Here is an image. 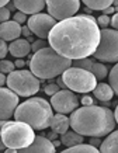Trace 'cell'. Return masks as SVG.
Segmentation results:
<instances>
[{
  "label": "cell",
  "instance_id": "f1b7e54d",
  "mask_svg": "<svg viewBox=\"0 0 118 153\" xmlns=\"http://www.w3.org/2000/svg\"><path fill=\"white\" fill-rule=\"evenodd\" d=\"M47 42L44 41V39H41V38H39V39H38V41H35L33 44V45H31V47H33V51H34V53H35V52H38V51H41V49H44V48H47Z\"/></svg>",
  "mask_w": 118,
  "mask_h": 153
},
{
  "label": "cell",
  "instance_id": "e575fe53",
  "mask_svg": "<svg viewBox=\"0 0 118 153\" xmlns=\"http://www.w3.org/2000/svg\"><path fill=\"white\" fill-rule=\"evenodd\" d=\"M111 25H113L114 30H118V13H115L111 19Z\"/></svg>",
  "mask_w": 118,
  "mask_h": 153
},
{
  "label": "cell",
  "instance_id": "277c9868",
  "mask_svg": "<svg viewBox=\"0 0 118 153\" xmlns=\"http://www.w3.org/2000/svg\"><path fill=\"white\" fill-rule=\"evenodd\" d=\"M52 108L53 107L48 101H45L44 98L34 97L17 107L14 112V118L17 121H23V122L30 124L34 129L41 131L51 126L52 118H53Z\"/></svg>",
  "mask_w": 118,
  "mask_h": 153
},
{
  "label": "cell",
  "instance_id": "4dcf8cb0",
  "mask_svg": "<svg viewBox=\"0 0 118 153\" xmlns=\"http://www.w3.org/2000/svg\"><path fill=\"white\" fill-rule=\"evenodd\" d=\"M7 52H10L9 47H7V44H6L4 39H1V41H0V56L4 58V56L7 55Z\"/></svg>",
  "mask_w": 118,
  "mask_h": 153
},
{
  "label": "cell",
  "instance_id": "52a82bcc",
  "mask_svg": "<svg viewBox=\"0 0 118 153\" xmlns=\"http://www.w3.org/2000/svg\"><path fill=\"white\" fill-rule=\"evenodd\" d=\"M62 79L66 83L68 88L75 93H90L97 86V77L91 70H86L82 68H69L62 73Z\"/></svg>",
  "mask_w": 118,
  "mask_h": 153
},
{
  "label": "cell",
  "instance_id": "ab89813d",
  "mask_svg": "<svg viewBox=\"0 0 118 153\" xmlns=\"http://www.w3.org/2000/svg\"><path fill=\"white\" fill-rule=\"evenodd\" d=\"M56 136H58V134L55 132V131H52V132H49V134H48V138H49L51 140H53L55 138H56Z\"/></svg>",
  "mask_w": 118,
  "mask_h": 153
},
{
  "label": "cell",
  "instance_id": "bcb514c9",
  "mask_svg": "<svg viewBox=\"0 0 118 153\" xmlns=\"http://www.w3.org/2000/svg\"><path fill=\"white\" fill-rule=\"evenodd\" d=\"M91 11H93V9H90V7H87V6H86V9H85V13H91Z\"/></svg>",
  "mask_w": 118,
  "mask_h": 153
},
{
  "label": "cell",
  "instance_id": "603a6c76",
  "mask_svg": "<svg viewBox=\"0 0 118 153\" xmlns=\"http://www.w3.org/2000/svg\"><path fill=\"white\" fill-rule=\"evenodd\" d=\"M91 72L94 74L97 80L104 79L107 74H108V70H107V66H104L103 63H99V62H94V65L91 68Z\"/></svg>",
  "mask_w": 118,
  "mask_h": 153
},
{
  "label": "cell",
  "instance_id": "b9f144b4",
  "mask_svg": "<svg viewBox=\"0 0 118 153\" xmlns=\"http://www.w3.org/2000/svg\"><path fill=\"white\" fill-rule=\"evenodd\" d=\"M7 9H9V10H14V9H17V7H16V4H14V1H13V3H9V4H7Z\"/></svg>",
  "mask_w": 118,
  "mask_h": 153
},
{
  "label": "cell",
  "instance_id": "cb8c5ba5",
  "mask_svg": "<svg viewBox=\"0 0 118 153\" xmlns=\"http://www.w3.org/2000/svg\"><path fill=\"white\" fill-rule=\"evenodd\" d=\"M110 84H111V87H113L114 93L118 96V62L115 63V66H114L113 69H111V72H110Z\"/></svg>",
  "mask_w": 118,
  "mask_h": 153
},
{
  "label": "cell",
  "instance_id": "7bdbcfd3",
  "mask_svg": "<svg viewBox=\"0 0 118 153\" xmlns=\"http://www.w3.org/2000/svg\"><path fill=\"white\" fill-rule=\"evenodd\" d=\"M10 3V0H0V4H1V7L3 6H7Z\"/></svg>",
  "mask_w": 118,
  "mask_h": 153
},
{
  "label": "cell",
  "instance_id": "f546056e",
  "mask_svg": "<svg viewBox=\"0 0 118 153\" xmlns=\"http://www.w3.org/2000/svg\"><path fill=\"white\" fill-rule=\"evenodd\" d=\"M9 19H10V10L6 6H3L0 9V21L4 23V21H9Z\"/></svg>",
  "mask_w": 118,
  "mask_h": 153
},
{
  "label": "cell",
  "instance_id": "f6af8a7d",
  "mask_svg": "<svg viewBox=\"0 0 118 153\" xmlns=\"http://www.w3.org/2000/svg\"><path fill=\"white\" fill-rule=\"evenodd\" d=\"M52 142H53V145H55V148H56V146H59V145L62 143V140H52Z\"/></svg>",
  "mask_w": 118,
  "mask_h": 153
},
{
  "label": "cell",
  "instance_id": "836d02e7",
  "mask_svg": "<svg viewBox=\"0 0 118 153\" xmlns=\"http://www.w3.org/2000/svg\"><path fill=\"white\" fill-rule=\"evenodd\" d=\"M90 143L93 145V146H100L103 142L100 139V136H90Z\"/></svg>",
  "mask_w": 118,
  "mask_h": 153
},
{
  "label": "cell",
  "instance_id": "5bb4252c",
  "mask_svg": "<svg viewBox=\"0 0 118 153\" xmlns=\"http://www.w3.org/2000/svg\"><path fill=\"white\" fill-rule=\"evenodd\" d=\"M23 34V28L17 21H4L0 25V37L4 41H16Z\"/></svg>",
  "mask_w": 118,
  "mask_h": 153
},
{
  "label": "cell",
  "instance_id": "5b68a950",
  "mask_svg": "<svg viewBox=\"0 0 118 153\" xmlns=\"http://www.w3.org/2000/svg\"><path fill=\"white\" fill-rule=\"evenodd\" d=\"M0 124H1V142L7 148L21 150L30 146L35 139L34 128L27 122L17 120L7 122L0 120Z\"/></svg>",
  "mask_w": 118,
  "mask_h": 153
},
{
  "label": "cell",
  "instance_id": "83f0119b",
  "mask_svg": "<svg viewBox=\"0 0 118 153\" xmlns=\"http://www.w3.org/2000/svg\"><path fill=\"white\" fill-rule=\"evenodd\" d=\"M61 88H59V86L55 83H49L47 84L45 87H44V91H45V94H49V96H53L55 93H58Z\"/></svg>",
  "mask_w": 118,
  "mask_h": 153
},
{
  "label": "cell",
  "instance_id": "30bf717a",
  "mask_svg": "<svg viewBox=\"0 0 118 153\" xmlns=\"http://www.w3.org/2000/svg\"><path fill=\"white\" fill-rule=\"evenodd\" d=\"M55 25H56V19L52 17L51 14L38 13L33 14L28 19V27L31 28L34 35H37L41 39H47Z\"/></svg>",
  "mask_w": 118,
  "mask_h": 153
},
{
  "label": "cell",
  "instance_id": "2e32d148",
  "mask_svg": "<svg viewBox=\"0 0 118 153\" xmlns=\"http://www.w3.org/2000/svg\"><path fill=\"white\" fill-rule=\"evenodd\" d=\"M31 49H33V47L30 45V42L27 39H23V38L11 41V44L9 45L10 53L13 56H16V58H24V56H27Z\"/></svg>",
  "mask_w": 118,
  "mask_h": 153
},
{
  "label": "cell",
  "instance_id": "ffe728a7",
  "mask_svg": "<svg viewBox=\"0 0 118 153\" xmlns=\"http://www.w3.org/2000/svg\"><path fill=\"white\" fill-rule=\"evenodd\" d=\"M83 135H80L79 132H76V131H68L65 134L61 135V140L62 143L65 145V146H75V145H79L83 142Z\"/></svg>",
  "mask_w": 118,
  "mask_h": 153
},
{
  "label": "cell",
  "instance_id": "d590c367",
  "mask_svg": "<svg viewBox=\"0 0 118 153\" xmlns=\"http://www.w3.org/2000/svg\"><path fill=\"white\" fill-rule=\"evenodd\" d=\"M33 34V31H31V28L27 25V27H23V35L24 37H27V38H30V35Z\"/></svg>",
  "mask_w": 118,
  "mask_h": 153
},
{
  "label": "cell",
  "instance_id": "d6986e66",
  "mask_svg": "<svg viewBox=\"0 0 118 153\" xmlns=\"http://www.w3.org/2000/svg\"><path fill=\"white\" fill-rule=\"evenodd\" d=\"M93 94H94V97L100 101H110L114 93L113 87H111V84H105V83H99L96 86V88L93 90Z\"/></svg>",
  "mask_w": 118,
  "mask_h": 153
},
{
  "label": "cell",
  "instance_id": "484cf974",
  "mask_svg": "<svg viewBox=\"0 0 118 153\" xmlns=\"http://www.w3.org/2000/svg\"><path fill=\"white\" fill-rule=\"evenodd\" d=\"M14 69H16V63H13L11 60L3 59L0 62V70H1V73H11V72H14Z\"/></svg>",
  "mask_w": 118,
  "mask_h": 153
},
{
  "label": "cell",
  "instance_id": "8992f818",
  "mask_svg": "<svg viewBox=\"0 0 118 153\" xmlns=\"http://www.w3.org/2000/svg\"><path fill=\"white\" fill-rule=\"evenodd\" d=\"M41 80L31 70H14L7 76V86L21 97H30L39 91Z\"/></svg>",
  "mask_w": 118,
  "mask_h": 153
},
{
  "label": "cell",
  "instance_id": "ac0fdd59",
  "mask_svg": "<svg viewBox=\"0 0 118 153\" xmlns=\"http://www.w3.org/2000/svg\"><path fill=\"white\" fill-rule=\"evenodd\" d=\"M100 152L103 153H118V131H113L100 145Z\"/></svg>",
  "mask_w": 118,
  "mask_h": 153
},
{
  "label": "cell",
  "instance_id": "ba28073f",
  "mask_svg": "<svg viewBox=\"0 0 118 153\" xmlns=\"http://www.w3.org/2000/svg\"><path fill=\"white\" fill-rule=\"evenodd\" d=\"M97 60L101 62H118V30L103 28L101 38L96 52L93 53Z\"/></svg>",
  "mask_w": 118,
  "mask_h": 153
},
{
  "label": "cell",
  "instance_id": "44dd1931",
  "mask_svg": "<svg viewBox=\"0 0 118 153\" xmlns=\"http://www.w3.org/2000/svg\"><path fill=\"white\" fill-rule=\"evenodd\" d=\"M100 152L99 149L93 146L91 143L86 145V143H79V145H75V146H71V148H68L63 150V153H97Z\"/></svg>",
  "mask_w": 118,
  "mask_h": 153
},
{
  "label": "cell",
  "instance_id": "1f68e13d",
  "mask_svg": "<svg viewBox=\"0 0 118 153\" xmlns=\"http://www.w3.org/2000/svg\"><path fill=\"white\" fill-rule=\"evenodd\" d=\"M14 21H17V23H25L27 21V17H25V13H23V11H19V13L14 14Z\"/></svg>",
  "mask_w": 118,
  "mask_h": 153
},
{
  "label": "cell",
  "instance_id": "d4e9b609",
  "mask_svg": "<svg viewBox=\"0 0 118 153\" xmlns=\"http://www.w3.org/2000/svg\"><path fill=\"white\" fill-rule=\"evenodd\" d=\"M73 65H75V68H82V69H86V70H91L94 62L90 59V58H83V59H75L73 60Z\"/></svg>",
  "mask_w": 118,
  "mask_h": 153
},
{
  "label": "cell",
  "instance_id": "4fadbf2b",
  "mask_svg": "<svg viewBox=\"0 0 118 153\" xmlns=\"http://www.w3.org/2000/svg\"><path fill=\"white\" fill-rule=\"evenodd\" d=\"M20 152L24 153H53L55 152V145L48 136H35L34 142L27 148L21 149Z\"/></svg>",
  "mask_w": 118,
  "mask_h": 153
},
{
  "label": "cell",
  "instance_id": "9c48e42d",
  "mask_svg": "<svg viewBox=\"0 0 118 153\" xmlns=\"http://www.w3.org/2000/svg\"><path fill=\"white\" fill-rule=\"evenodd\" d=\"M48 11L56 20L73 17L80 7V0H47Z\"/></svg>",
  "mask_w": 118,
  "mask_h": 153
},
{
  "label": "cell",
  "instance_id": "7dc6e473",
  "mask_svg": "<svg viewBox=\"0 0 118 153\" xmlns=\"http://www.w3.org/2000/svg\"><path fill=\"white\" fill-rule=\"evenodd\" d=\"M113 4H114V7H117V6H118V0H114Z\"/></svg>",
  "mask_w": 118,
  "mask_h": 153
},
{
  "label": "cell",
  "instance_id": "7a4b0ae2",
  "mask_svg": "<svg viewBox=\"0 0 118 153\" xmlns=\"http://www.w3.org/2000/svg\"><path fill=\"white\" fill-rule=\"evenodd\" d=\"M117 124L114 112L108 107L85 105L71 114L72 129L83 136H105L114 131Z\"/></svg>",
  "mask_w": 118,
  "mask_h": 153
},
{
  "label": "cell",
  "instance_id": "d6a6232c",
  "mask_svg": "<svg viewBox=\"0 0 118 153\" xmlns=\"http://www.w3.org/2000/svg\"><path fill=\"white\" fill-rule=\"evenodd\" d=\"M80 102L83 104V105H93V102H94V100L90 97V96H83V98L80 100Z\"/></svg>",
  "mask_w": 118,
  "mask_h": 153
},
{
  "label": "cell",
  "instance_id": "f35d334b",
  "mask_svg": "<svg viewBox=\"0 0 118 153\" xmlns=\"http://www.w3.org/2000/svg\"><path fill=\"white\" fill-rule=\"evenodd\" d=\"M24 65H25V62H24L21 58H17V60H16V68H23Z\"/></svg>",
  "mask_w": 118,
  "mask_h": 153
},
{
  "label": "cell",
  "instance_id": "74e56055",
  "mask_svg": "<svg viewBox=\"0 0 118 153\" xmlns=\"http://www.w3.org/2000/svg\"><path fill=\"white\" fill-rule=\"evenodd\" d=\"M101 11H103V14H107V16H110V14H113L114 11H115V7H114V6H110V7L101 10Z\"/></svg>",
  "mask_w": 118,
  "mask_h": 153
},
{
  "label": "cell",
  "instance_id": "7c38bea8",
  "mask_svg": "<svg viewBox=\"0 0 118 153\" xmlns=\"http://www.w3.org/2000/svg\"><path fill=\"white\" fill-rule=\"evenodd\" d=\"M19 107V94L11 88H0V120H9Z\"/></svg>",
  "mask_w": 118,
  "mask_h": 153
},
{
  "label": "cell",
  "instance_id": "9a60e30c",
  "mask_svg": "<svg viewBox=\"0 0 118 153\" xmlns=\"http://www.w3.org/2000/svg\"><path fill=\"white\" fill-rule=\"evenodd\" d=\"M19 11L25 14H38L45 7L47 0H13Z\"/></svg>",
  "mask_w": 118,
  "mask_h": 153
},
{
  "label": "cell",
  "instance_id": "6da1fadb",
  "mask_svg": "<svg viewBox=\"0 0 118 153\" xmlns=\"http://www.w3.org/2000/svg\"><path fill=\"white\" fill-rule=\"evenodd\" d=\"M101 38L97 19L86 14L73 16L52 28L48 41L58 53L75 60L93 55Z\"/></svg>",
  "mask_w": 118,
  "mask_h": 153
},
{
  "label": "cell",
  "instance_id": "7402d4cb",
  "mask_svg": "<svg viewBox=\"0 0 118 153\" xmlns=\"http://www.w3.org/2000/svg\"><path fill=\"white\" fill-rule=\"evenodd\" d=\"M83 3L93 10H104L113 6L114 0H83Z\"/></svg>",
  "mask_w": 118,
  "mask_h": 153
},
{
  "label": "cell",
  "instance_id": "e0dca14e",
  "mask_svg": "<svg viewBox=\"0 0 118 153\" xmlns=\"http://www.w3.org/2000/svg\"><path fill=\"white\" fill-rule=\"evenodd\" d=\"M69 126H71V118L65 117V114L58 112L56 115H53L52 122H51V129L52 131H55L56 134L62 135V134H65V132H68Z\"/></svg>",
  "mask_w": 118,
  "mask_h": 153
},
{
  "label": "cell",
  "instance_id": "ee69618b",
  "mask_svg": "<svg viewBox=\"0 0 118 153\" xmlns=\"http://www.w3.org/2000/svg\"><path fill=\"white\" fill-rule=\"evenodd\" d=\"M114 115H115V121H117V124H118V105L115 107V111H114Z\"/></svg>",
  "mask_w": 118,
  "mask_h": 153
},
{
  "label": "cell",
  "instance_id": "60d3db41",
  "mask_svg": "<svg viewBox=\"0 0 118 153\" xmlns=\"http://www.w3.org/2000/svg\"><path fill=\"white\" fill-rule=\"evenodd\" d=\"M4 83H7V77H6L4 73H3V74H0V84L3 86Z\"/></svg>",
  "mask_w": 118,
  "mask_h": 153
},
{
  "label": "cell",
  "instance_id": "8fae6325",
  "mask_svg": "<svg viewBox=\"0 0 118 153\" xmlns=\"http://www.w3.org/2000/svg\"><path fill=\"white\" fill-rule=\"evenodd\" d=\"M79 98L73 91L69 90H59L58 93H55L51 98V105L53 107V110L56 112H62V114H68V112H73L79 107Z\"/></svg>",
  "mask_w": 118,
  "mask_h": 153
},
{
  "label": "cell",
  "instance_id": "3957f363",
  "mask_svg": "<svg viewBox=\"0 0 118 153\" xmlns=\"http://www.w3.org/2000/svg\"><path fill=\"white\" fill-rule=\"evenodd\" d=\"M72 66V59L62 56L52 47L35 52L30 59V69L39 79H53Z\"/></svg>",
  "mask_w": 118,
  "mask_h": 153
},
{
  "label": "cell",
  "instance_id": "8d00e7d4",
  "mask_svg": "<svg viewBox=\"0 0 118 153\" xmlns=\"http://www.w3.org/2000/svg\"><path fill=\"white\" fill-rule=\"evenodd\" d=\"M56 84H58V86H59V87L62 88V90H66V88H68L66 83H65V82H63V79H62V77H59V79L56 80Z\"/></svg>",
  "mask_w": 118,
  "mask_h": 153
},
{
  "label": "cell",
  "instance_id": "4316f807",
  "mask_svg": "<svg viewBox=\"0 0 118 153\" xmlns=\"http://www.w3.org/2000/svg\"><path fill=\"white\" fill-rule=\"evenodd\" d=\"M97 24L101 25L103 28H107L110 24H111V19H110V16H107V14H101L100 17H97Z\"/></svg>",
  "mask_w": 118,
  "mask_h": 153
}]
</instances>
